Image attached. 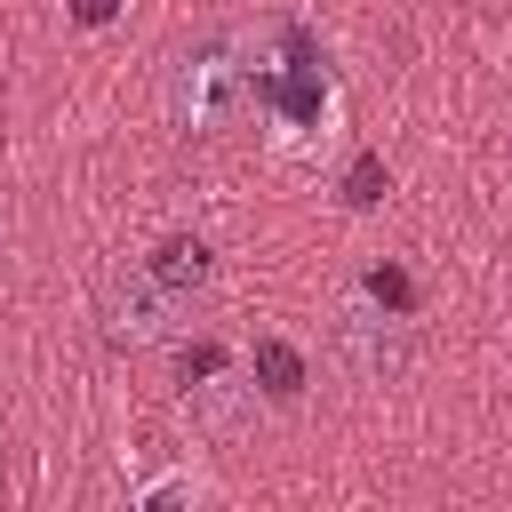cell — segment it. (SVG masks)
<instances>
[{
  "label": "cell",
  "instance_id": "10",
  "mask_svg": "<svg viewBox=\"0 0 512 512\" xmlns=\"http://www.w3.org/2000/svg\"><path fill=\"white\" fill-rule=\"evenodd\" d=\"M72 16H80V24H112V16H120V0H72Z\"/></svg>",
  "mask_w": 512,
  "mask_h": 512
},
{
  "label": "cell",
  "instance_id": "6",
  "mask_svg": "<svg viewBox=\"0 0 512 512\" xmlns=\"http://www.w3.org/2000/svg\"><path fill=\"white\" fill-rule=\"evenodd\" d=\"M248 376H256V392H264V400H296V392H304V352H296L288 336H256Z\"/></svg>",
  "mask_w": 512,
  "mask_h": 512
},
{
  "label": "cell",
  "instance_id": "5",
  "mask_svg": "<svg viewBox=\"0 0 512 512\" xmlns=\"http://www.w3.org/2000/svg\"><path fill=\"white\" fill-rule=\"evenodd\" d=\"M144 272H152V280H160L168 296H184V304H192V296H200V288L216 280V248H208L200 232H168V240H160V248L144 256Z\"/></svg>",
  "mask_w": 512,
  "mask_h": 512
},
{
  "label": "cell",
  "instance_id": "3",
  "mask_svg": "<svg viewBox=\"0 0 512 512\" xmlns=\"http://www.w3.org/2000/svg\"><path fill=\"white\" fill-rule=\"evenodd\" d=\"M96 312H104V344H112V352H144V344H160L192 304L168 296L144 264H120V272L104 280V304H96Z\"/></svg>",
  "mask_w": 512,
  "mask_h": 512
},
{
  "label": "cell",
  "instance_id": "2",
  "mask_svg": "<svg viewBox=\"0 0 512 512\" xmlns=\"http://www.w3.org/2000/svg\"><path fill=\"white\" fill-rule=\"evenodd\" d=\"M272 64L256 56V104L264 112H280L288 128H320V112H328V64H320V40L304 32V24H272Z\"/></svg>",
  "mask_w": 512,
  "mask_h": 512
},
{
  "label": "cell",
  "instance_id": "4",
  "mask_svg": "<svg viewBox=\"0 0 512 512\" xmlns=\"http://www.w3.org/2000/svg\"><path fill=\"white\" fill-rule=\"evenodd\" d=\"M400 320H408V312H384L376 296H360V304L336 312V352H344V368H352L360 384H392V376H400V360H408Z\"/></svg>",
  "mask_w": 512,
  "mask_h": 512
},
{
  "label": "cell",
  "instance_id": "8",
  "mask_svg": "<svg viewBox=\"0 0 512 512\" xmlns=\"http://www.w3.org/2000/svg\"><path fill=\"white\" fill-rule=\"evenodd\" d=\"M360 296H376L384 312H416V280H408L400 264H368V272H360Z\"/></svg>",
  "mask_w": 512,
  "mask_h": 512
},
{
  "label": "cell",
  "instance_id": "9",
  "mask_svg": "<svg viewBox=\"0 0 512 512\" xmlns=\"http://www.w3.org/2000/svg\"><path fill=\"white\" fill-rule=\"evenodd\" d=\"M344 200H352V208H376V200H384V160H376V152H352V168H344Z\"/></svg>",
  "mask_w": 512,
  "mask_h": 512
},
{
  "label": "cell",
  "instance_id": "7",
  "mask_svg": "<svg viewBox=\"0 0 512 512\" xmlns=\"http://www.w3.org/2000/svg\"><path fill=\"white\" fill-rule=\"evenodd\" d=\"M176 392H184V400H216V392H224V344H208V336L184 344V352H176Z\"/></svg>",
  "mask_w": 512,
  "mask_h": 512
},
{
  "label": "cell",
  "instance_id": "1",
  "mask_svg": "<svg viewBox=\"0 0 512 512\" xmlns=\"http://www.w3.org/2000/svg\"><path fill=\"white\" fill-rule=\"evenodd\" d=\"M248 96H256V48H248V32H208V40L184 48V64H176V128L184 136H216Z\"/></svg>",
  "mask_w": 512,
  "mask_h": 512
}]
</instances>
